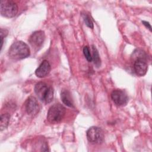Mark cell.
I'll list each match as a JSON object with an SVG mask.
<instances>
[{"label":"cell","instance_id":"cell-10","mask_svg":"<svg viewBox=\"0 0 152 152\" xmlns=\"http://www.w3.org/2000/svg\"><path fill=\"white\" fill-rule=\"evenodd\" d=\"M50 65L47 60H43L35 71V74L37 77L43 78L49 74L50 71Z\"/></svg>","mask_w":152,"mask_h":152},{"label":"cell","instance_id":"cell-17","mask_svg":"<svg viewBox=\"0 0 152 152\" xmlns=\"http://www.w3.org/2000/svg\"><path fill=\"white\" fill-rule=\"evenodd\" d=\"M142 23L147 28H148L150 31H151V26H150V23H149L148 22L145 21H142Z\"/></svg>","mask_w":152,"mask_h":152},{"label":"cell","instance_id":"cell-3","mask_svg":"<svg viewBox=\"0 0 152 152\" xmlns=\"http://www.w3.org/2000/svg\"><path fill=\"white\" fill-rule=\"evenodd\" d=\"M65 108L60 103H55L48 110L47 120L51 124H56L62 121L65 114Z\"/></svg>","mask_w":152,"mask_h":152},{"label":"cell","instance_id":"cell-2","mask_svg":"<svg viewBox=\"0 0 152 152\" xmlns=\"http://www.w3.org/2000/svg\"><path fill=\"white\" fill-rule=\"evenodd\" d=\"M34 92L38 99L45 103H50L53 98V89L44 82H39L35 85Z\"/></svg>","mask_w":152,"mask_h":152},{"label":"cell","instance_id":"cell-16","mask_svg":"<svg viewBox=\"0 0 152 152\" xmlns=\"http://www.w3.org/2000/svg\"><path fill=\"white\" fill-rule=\"evenodd\" d=\"M8 31L5 29L1 28V31H0V35H1V49L2 48V45H3V42H4V38L8 34Z\"/></svg>","mask_w":152,"mask_h":152},{"label":"cell","instance_id":"cell-15","mask_svg":"<svg viewBox=\"0 0 152 152\" xmlns=\"http://www.w3.org/2000/svg\"><path fill=\"white\" fill-rule=\"evenodd\" d=\"M83 53L84 55L85 56V58H86V59L88 61V62H91L92 61V56L91 54L90 53V49L88 48V46H84L83 48Z\"/></svg>","mask_w":152,"mask_h":152},{"label":"cell","instance_id":"cell-4","mask_svg":"<svg viewBox=\"0 0 152 152\" xmlns=\"http://www.w3.org/2000/svg\"><path fill=\"white\" fill-rule=\"evenodd\" d=\"M18 12V6L13 1L1 0L0 3V13L2 16L12 18Z\"/></svg>","mask_w":152,"mask_h":152},{"label":"cell","instance_id":"cell-9","mask_svg":"<svg viewBox=\"0 0 152 152\" xmlns=\"http://www.w3.org/2000/svg\"><path fill=\"white\" fill-rule=\"evenodd\" d=\"M134 69L135 74L138 76H144L148 69V65L145 59H136L134 63Z\"/></svg>","mask_w":152,"mask_h":152},{"label":"cell","instance_id":"cell-11","mask_svg":"<svg viewBox=\"0 0 152 152\" xmlns=\"http://www.w3.org/2000/svg\"><path fill=\"white\" fill-rule=\"evenodd\" d=\"M61 99L62 102L67 106L70 107H74V102L71 97V95L69 91L67 90H64L61 93Z\"/></svg>","mask_w":152,"mask_h":152},{"label":"cell","instance_id":"cell-13","mask_svg":"<svg viewBox=\"0 0 152 152\" xmlns=\"http://www.w3.org/2000/svg\"><path fill=\"white\" fill-rule=\"evenodd\" d=\"M92 61L94 62V65L97 67H99L101 64V60L99 55V52L96 48L92 45Z\"/></svg>","mask_w":152,"mask_h":152},{"label":"cell","instance_id":"cell-6","mask_svg":"<svg viewBox=\"0 0 152 152\" xmlns=\"http://www.w3.org/2000/svg\"><path fill=\"white\" fill-rule=\"evenodd\" d=\"M111 99L118 106H125L128 102V97L126 93L122 90H114L111 93Z\"/></svg>","mask_w":152,"mask_h":152},{"label":"cell","instance_id":"cell-1","mask_svg":"<svg viewBox=\"0 0 152 152\" xmlns=\"http://www.w3.org/2000/svg\"><path fill=\"white\" fill-rule=\"evenodd\" d=\"M30 52L28 45L22 41L13 43L8 50V55L14 60H21L30 55Z\"/></svg>","mask_w":152,"mask_h":152},{"label":"cell","instance_id":"cell-12","mask_svg":"<svg viewBox=\"0 0 152 152\" xmlns=\"http://www.w3.org/2000/svg\"><path fill=\"white\" fill-rule=\"evenodd\" d=\"M10 119V115L8 113H2L1 115L0 119V129L2 131L7 128Z\"/></svg>","mask_w":152,"mask_h":152},{"label":"cell","instance_id":"cell-14","mask_svg":"<svg viewBox=\"0 0 152 152\" xmlns=\"http://www.w3.org/2000/svg\"><path fill=\"white\" fill-rule=\"evenodd\" d=\"M82 17L86 26L90 28H93V23L90 17L88 14L84 13V14H82Z\"/></svg>","mask_w":152,"mask_h":152},{"label":"cell","instance_id":"cell-8","mask_svg":"<svg viewBox=\"0 0 152 152\" xmlns=\"http://www.w3.org/2000/svg\"><path fill=\"white\" fill-rule=\"evenodd\" d=\"M24 108L27 114L33 116L36 115L40 110L38 102L33 96H30L27 99L24 103Z\"/></svg>","mask_w":152,"mask_h":152},{"label":"cell","instance_id":"cell-7","mask_svg":"<svg viewBox=\"0 0 152 152\" xmlns=\"http://www.w3.org/2000/svg\"><path fill=\"white\" fill-rule=\"evenodd\" d=\"M45 39V32L42 30L36 31L33 32L28 39V42L30 45L34 48V49L40 48Z\"/></svg>","mask_w":152,"mask_h":152},{"label":"cell","instance_id":"cell-5","mask_svg":"<svg viewBox=\"0 0 152 152\" xmlns=\"http://www.w3.org/2000/svg\"><path fill=\"white\" fill-rule=\"evenodd\" d=\"M88 141L94 144H102L104 138L103 130L97 126L90 127L86 132Z\"/></svg>","mask_w":152,"mask_h":152}]
</instances>
